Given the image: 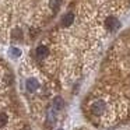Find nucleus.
Masks as SVG:
<instances>
[{
    "mask_svg": "<svg viewBox=\"0 0 130 130\" xmlns=\"http://www.w3.org/2000/svg\"><path fill=\"white\" fill-rule=\"evenodd\" d=\"M105 108H106V105L104 101H95L91 106V110H92L94 115H102L105 112Z\"/></svg>",
    "mask_w": 130,
    "mask_h": 130,
    "instance_id": "obj_1",
    "label": "nucleus"
},
{
    "mask_svg": "<svg viewBox=\"0 0 130 130\" xmlns=\"http://www.w3.org/2000/svg\"><path fill=\"white\" fill-rule=\"evenodd\" d=\"M106 28L108 31H116L119 28V21L116 17H108L106 20Z\"/></svg>",
    "mask_w": 130,
    "mask_h": 130,
    "instance_id": "obj_2",
    "label": "nucleus"
},
{
    "mask_svg": "<svg viewBox=\"0 0 130 130\" xmlns=\"http://www.w3.org/2000/svg\"><path fill=\"white\" fill-rule=\"evenodd\" d=\"M38 87H39V83H38V80H35V78H28V80H27V90H28L29 92H34V91H37Z\"/></svg>",
    "mask_w": 130,
    "mask_h": 130,
    "instance_id": "obj_3",
    "label": "nucleus"
},
{
    "mask_svg": "<svg viewBox=\"0 0 130 130\" xmlns=\"http://www.w3.org/2000/svg\"><path fill=\"white\" fill-rule=\"evenodd\" d=\"M62 23H63V25H64V27L71 25V23H74V14H73L71 11H69L67 14H64V15H63Z\"/></svg>",
    "mask_w": 130,
    "mask_h": 130,
    "instance_id": "obj_4",
    "label": "nucleus"
},
{
    "mask_svg": "<svg viewBox=\"0 0 130 130\" xmlns=\"http://www.w3.org/2000/svg\"><path fill=\"white\" fill-rule=\"evenodd\" d=\"M49 55V49L46 48L45 45H41L37 48V56L41 57V59H43V57H46Z\"/></svg>",
    "mask_w": 130,
    "mask_h": 130,
    "instance_id": "obj_5",
    "label": "nucleus"
},
{
    "mask_svg": "<svg viewBox=\"0 0 130 130\" xmlns=\"http://www.w3.org/2000/svg\"><path fill=\"white\" fill-rule=\"evenodd\" d=\"M53 106H55V109H62L63 108V99L60 96H56L53 99Z\"/></svg>",
    "mask_w": 130,
    "mask_h": 130,
    "instance_id": "obj_6",
    "label": "nucleus"
},
{
    "mask_svg": "<svg viewBox=\"0 0 130 130\" xmlns=\"http://www.w3.org/2000/svg\"><path fill=\"white\" fill-rule=\"evenodd\" d=\"M10 56H11V57L21 56V51L18 48H10Z\"/></svg>",
    "mask_w": 130,
    "mask_h": 130,
    "instance_id": "obj_7",
    "label": "nucleus"
},
{
    "mask_svg": "<svg viewBox=\"0 0 130 130\" xmlns=\"http://www.w3.org/2000/svg\"><path fill=\"white\" fill-rule=\"evenodd\" d=\"M7 115L6 113H0V127H4L6 126V123H7Z\"/></svg>",
    "mask_w": 130,
    "mask_h": 130,
    "instance_id": "obj_8",
    "label": "nucleus"
},
{
    "mask_svg": "<svg viewBox=\"0 0 130 130\" xmlns=\"http://www.w3.org/2000/svg\"><path fill=\"white\" fill-rule=\"evenodd\" d=\"M59 4H60V0H52V2H51V7L53 10L59 9Z\"/></svg>",
    "mask_w": 130,
    "mask_h": 130,
    "instance_id": "obj_9",
    "label": "nucleus"
}]
</instances>
